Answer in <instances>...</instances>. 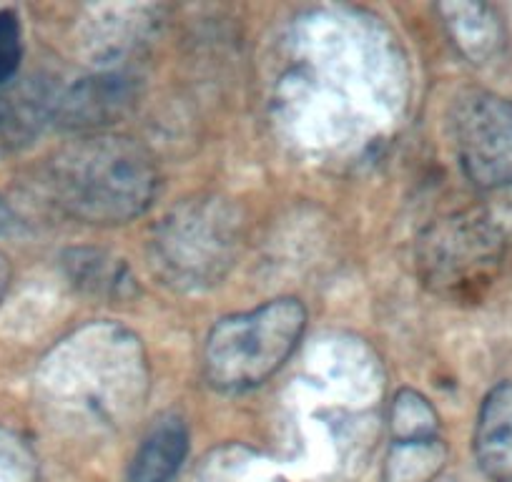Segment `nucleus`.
<instances>
[{"label": "nucleus", "mask_w": 512, "mask_h": 482, "mask_svg": "<svg viewBox=\"0 0 512 482\" xmlns=\"http://www.w3.org/2000/svg\"><path fill=\"white\" fill-rule=\"evenodd\" d=\"M437 412L430 402L412 390H402L392 402L395 442L432 440L437 437Z\"/></svg>", "instance_id": "13"}, {"label": "nucleus", "mask_w": 512, "mask_h": 482, "mask_svg": "<svg viewBox=\"0 0 512 482\" xmlns=\"http://www.w3.org/2000/svg\"><path fill=\"white\" fill-rule=\"evenodd\" d=\"M274 482H277V480H274Z\"/></svg>", "instance_id": "18"}, {"label": "nucleus", "mask_w": 512, "mask_h": 482, "mask_svg": "<svg viewBox=\"0 0 512 482\" xmlns=\"http://www.w3.org/2000/svg\"><path fill=\"white\" fill-rule=\"evenodd\" d=\"M445 445L440 437L432 440L395 442L390 457H387V482H435L445 465Z\"/></svg>", "instance_id": "11"}, {"label": "nucleus", "mask_w": 512, "mask_h": 482, "mask_svg": "<svg viewBox=\"0 0 512 482\" xmlns=\"http://www.w3.org/2000/svg\"><path fill=\"white\" fill-rule=\"evenodd\" d=\"M475 457L492 482H512V382L482 400L475 425Z\"/></svg>", "instance_id": "7"}, {"label": "nucleus", "mask_w": 512, "mask_h": 482, "mask_svg": "<svg viewBox=\"0 0 512 482\" xmlns=\"http://www.w3.org/2000/svg\"><path fill=\"white\" fill-rule=\"evenodd\" d=\"M189 455V427L176 412L161 415L131 460V482H171Z\"/></svg>", "instance_id": "8"}, {"label": "nucleus", "mask_w": 512, "mask_h": 482, "mask_svg": "<svg viewBox=\"0 0 512 482\" xmlns=\"http://www.w3.org/2000/svg\"><path fill=\"white\" fill-rule=\"evenodd\" d=\"M136 101V88L121 76L86 78L73 86L53 113L66 129L83 134H106L111 124L126 116Z\"/></svg>", "instance_id": "6"}, {"label": "nucleus", "mask_w": 512, "mask_h": 482, "mask_svg": "<svg viewBox=\"0 0 512 482\" xmlns=\"http://www.w3.org/2000/svg\"><path fill=\"white\" fill-rule=\"evenodd\" d=\"M23 61L21 21L13 11H0V86L16 78Z\"/></svg>", "instance_id": "14"}, {"label": "nucleus", "mask_w": 512, "mask_h": 482, "mask_svg": "<svg viewBox=\"0 0 512 482\" xmlns=\"http://www.w3.org/2000/svg\"><path fill=\"white\" fill-rule=\"evenodd\" d=\"M455 144L460 166L477 189L512 186V101L490 91H472L457 106Z\"/></svg>", "instance_id": "5"}, {"label": "nucleus", "mask_w": 512, "mask_h": 482, "mask_svg": "<svg viewBox=\"0 0 512 482\" xmlns=\"http://www.w3.org/2000/svg\"><path fill=\"white\" fill-rule=\"evenodd\" d=\"M53 204L76 221L126 224L159 194V169L139 141L121 134H83L48 159L43 174Z\"/></svg>", "instance_id": "1"}, {"label": "nucleus", "mask_w": 512, "mask_h": 482, "mask_svg": "<svg viewBox=\"0 0 512 482\" xmlns=\"http://www.w3.org/2000/svg\"><path fill=\"white\" fill-rule=\"evenodd\" d=\"M28 457L16 440L0 435V482H28Z\"/></svg>", "instance_id": "15"}, {"label": "nucleus", "mask_w": 512, "mask_h": 482, "mask_svg": "<svg viewBox=\"0 0 512 482\" xmlns=\"http://www.w3.org/2000/svg\"><path fill=\"white\" fill-rule=\"evenodd\" d=\"M68 279L91 297L123 299L136 292L131 272L121 259L98 249H71L63 257Z\"/></svg>", "instance_id": "9"}, {"label": "nucleus", "mask_w": 512, "mask_h": 482, "mask_svg": "<svg viewBox=\"0 0 512 482\" xmlns=\"http://www.w3.org/2000/svg\"><path fill=\"white\" fill-rule=\"evenodd\" d=\"M244 247V216L224 196L206 194L181 201L151 239V264L166 284L199 292L219 284Z\"/></svg>", "instance_id": "3"}, {"label": "nucleus", "mask_w": 512, "mask_h": 482, "mask_svg": "<svg viewBox=\"0 0 512 482\" xmlns=\"http://www.w3.org/2000/svg\"><path fill=\"white\" fill-rule=\"evenodd\" d=\"M11 279H13V267H11V259L6 254L0 252V302L6 297L8 287H11Z\"/></svg>", "instance_id": "17"}, {"label": "nucleus", "mask_w": 512, "mask_h": 482, "mask_svg": "<svg viewBox=\"0 0 512 482\" xmlns=\"http://www.w3.org/2000/svg\"><path fill=\"white\" fill-rule=\"evenodd\" d=\"M18 214L8 206V201L0 196V234H11V231L18 229Z\"/></svg>", "instance_id": "16"}, {"label": "nucleus", "mask_w": 512, "mask_h": 482, "mask_svg": "<svg viewBox=\"0 0 512 482\" xmlns=\"http://www.w3.org/2000/svg\"><path fill=\"white\" fill-rule=\"evenodd\" d=\"M307 329L299 299L279 297L249 312L229 314L211 327L201 365L211 387L244 392L267 382L294 354Z\"/></svg>", "instance_id": "4"}, {"label": "nucleus", "mask_w": 512, "mask_h": 482, "mask_svg": "<svg viewBox=\"0 0 512 482\" xmlns=\"http://www.w3.org/2000/svg\"><path fill=\"white\" fill-rule=\"evenodd\" d=\"M452 38L472 63H487L502 48V26L490 6L450 3L440 6Z\"/></svg>", "instance_id": "10"}, {"label": "nucleus", "mask_w": 512, "mask_h": 482, "mask_svg": "<svg viewBox=\"0 0 512 482\" xmlns=\"http://www.w3.org/2000/svg\"><path fill=\"white\" fill-rule=\"evenodd\" d=\"M43 116V101L36 93H0V146L26 141L38 129Z\"/></svg>", "instance_id": "12"}, {"label": "nucleus", "mask_w": 512, "mask_h": 482, "mask_svg": "<svg viewBox=\"0 0 512 482\" xmlns=\"http://www.w3.org/2000/svg\"><path fill=\"white\" fill-rule=\"evenodd\" d=\"M512 249V191L442 216L417 239L422 284L447 299L480 297Z\"/></svg>", "instance_id": "2"}]
</instances>
